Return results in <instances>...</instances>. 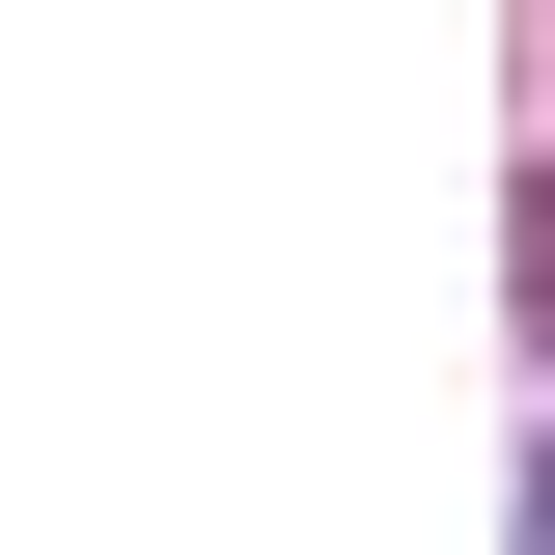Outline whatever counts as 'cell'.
Wrapping results in <instances>:
<instances>
[{
  "label": "cell",
  "mask_w": 555,
  "mask_h": 555,
  "mask_svg": "<svg viewBox=\"0 0 555 555\" xmlns=\"http://www.w3.org/2000/svg\"><path fill=\"white\" fill-rule=\"evenodd\" d=\"M528 334H555V195H528Z\"/></svg>",
  "instance_id": "6da1fadb"
}]
</instances>
